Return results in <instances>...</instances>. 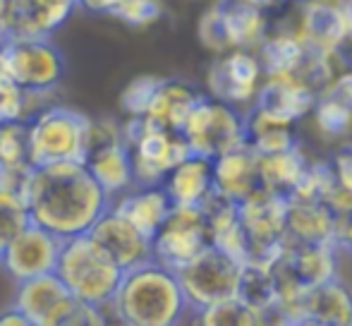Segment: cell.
Segmentation results:
<instances>
[{
	"instance_id": "obj_3",
	"label": "cell",
	"mask_w": 352,
	"mask_h": 326,
	"mask_svg": "<svg viewBox=\"0 0 352 326\" xmlns=\"http://www.w3.org/2000/svg\"><path fill=\"white\" fill-rule=\"evenodd\" d=\"M122 274L125 271L89 238V233L63 240L56 276L79 303L108 307Z\"/></svg>"
},
{
	"instance_id": "obj_16",
	"label": "cell",
	"mask_w": 352,
	"mask_h": 326,
	"mask_svg": "<svg viewBox=\"0 0 352 326\" xmlns=\"http://www.w3.org/2000/svg\"><path fill=\"white\" fill-rule=\"evenodd\" d=\"M297 326H352V288L340 276L307 285L297 305Z\"/></svg>"
},
{
	"instance_id": "obj_20",
	"label": "cell",
	"mask_w": 352,
	"mask_h": 326,
	"mask_svg": "<svg viewBox=\"0 0 352 326\" xmlns=\"http://www.w3.org/2000/svg\"><path fill=\"white\" fill-rule=\"evenodd\" d=\"M111 209L125 216L146 238H153L173 209L163 185H135L111 202Z\"/></svg>"
},
{
	"instance_id": "obj_26",
	"label": "cell",
	"mask_w": 352,
	"mask_h": 326,
	"mask_svg": "<svg viewBox=\"0 0 352 326\" xmlns=\"http://www.w3.org/2000/svg\"><path fill=\"white\" fill-rule=\"evenodd\" d=\"M338 245H295L290 243L287 261L305 285H319L336 279L340 271Z\"/></svg>"
},
{
	"instance_id": "obj_5",
	"label": "cell",
	"mask_w": 352,
	"mask_h": 326,
	"mask_svg": "<svg viewBox=\"0 0 352 326\" xmlns=\"http://www.w3.org/2000/svg\"><path fill=\"white\" fill-rule=\"evenodd\" d=\"M122 140L132 156L135 185H161L163 177L192 154L180 132L166 130L144 116H127Z\"/></svg>"
},
{
	"instance_id": "obj_41",
	"label": "cell",
	"mask_w": 352,
	"mask_h": 326,
	"mask_svg": "<svg viewBox=\"0 0 352 326\" xmlns=\"http://www.w3.org/2000/svg\"><path fill=\"white\" fill-rule=\"evenodd\" d=\"M10 12H12V0H0V43L10 39Z\"/></svg>"
},
{
	"instance_id": "obj_31",
	"label": "cell",
	"mask_w": 352,
	"mask_h": 326,
	"mask_svg": "<svg viewBox=\"0 0 352 326\" xmlns=\"http://www.w3.org/2000/svg\"><path fill=\"white\" fill-rule=\"evenodd\" d=\"M29 166V122H0V171H27Z\"/></svg>"
},
{
	"instance_id": "obj_38",
	"label": "cell",
	"mask_w": 352,
	"mask_h": 326,
	"mask_svg": "<svg viewBox=\"0 0 352 326\" xmlns=\"http://www.w3.org/2000/svg\"><path fill=\"white\" fill-rule=\"evenodd\" d=\"M321 94H329V96L338 98L340 103H345L352 111V67H340L333 80L329 82V87Z\"/></svg>"
},
{
	"instance_id": "obj_13",
	"label": "cell",
	"mask_w": 352,
	"mask_h": 326,
	"mask_svg": "<svg viewBox=\"0 0 352 326\" xmlns=\"http://www.w3.org/2000/svg\"><path fill=\"white\" fill-rule=\"evenodd\" d=\"M14 307L27 317L29 326H70L77 300L53 271L17 283Z\"/></svg>"
},
{
	"instance_id": "obj_21",
	"label": "cell",
	"mask_w": 352,
	"mask_h": 326,
	"mask_svg": "<svg viewBox=\"0 0 352 326\" xmlns=\"http://www.w3.org/2000/svg\"><path fill=\"white\" fill-rule=\"evenodd\" d=\"M84 166L91 173L94 180L101 185V190L111 197H120L130 187H135V171H132V156L127 149L125 140L111 142L91 149L84 156Z\"/></svg>"
},
{
	"instance_id": "obj_28",
	"label": "cell",
	"mask_w": 352,
	"mask_h": 326,
	"mask_svg": "<svg viewBox=\"0 0 352 326\" xmlns=\"http://www.w3.org/2000/svg\"><path fill=\"white\" fill-rule=\"evenodd\" d=\"M29 171L32 168H27V171H0V240L3 243L32 224L27 202L22 197V187Z\"/></svg>"
},
{
	"instance_id": "obj_19",
	"label": "cell",
	"mask_w": 352,
	"mask_h": 326,
	"mask_svg": "<svg viewBox=\"0 0 352 326\" xmlns=\"http://www.w3.org/2000/svg\"><path fill=\"white\" fill-rule=\"evenodd\" d=\"M74 10L77 0H12L10 39H51Z\"/></svg>"
},
{
	"instance_id": "obj_11",
	"label": "cell",
	"mask_w": 352,
	"mask_h": 326,
	"mask_svg": "<svg viewBox=\"0 0 352 326\" xmlns=\"http://www.w3.org/2000/svg\"><path fill=\"white\" fill-rule=\"evenodd\" d=\"M63 240L48 233L41 226L29 224L24 230L12 235L10 240L3 243V257H0V269L14 281L36 279L43 274H53L58 264V254H60Z\"/></svg>"
},
{
	"instance_id": "obj_39",
	"label": "cell",
	"mask_w": 352,
	"mask_h": 326,
	"mask_svg": "<svg viewBox=\"0 0 352 326\" xmlns=\"http://www.w3.org/2000/svg\"><path fill=\"white\" fill-rule=\"evenodd\" d=\"M120 0H77V10H87L91 14H113Z\"/></svg>"
},
{
	"instance_id": "obj_8",
	"label": "cell",
	"mask_w": 352,
	"mask_h": 326,
	"mask_svg": "<svg viewBox=\"0 0 352 326\" xmlns=\"http://www.w3.org/2000/svg\"><path fill=\"white\" fill-rule=\"evenodd\" d=\"M264 80L266 72L261 67L256 51L232 48V51L213 58L209 70H206V91H209V96L230 103L245 113L252 108Z\"/></svg>"
},
{
	"instance_id": "obj_17",
	"label": "cell",
	"mask_w": 352,
	"mask_h": 326,
	"mask_svg": "<svg viewBox=\"0 0 352 326\" xmlns=\"http://www.w3.org/2000/svg\"><path fill=\"white\" fill-rule=\"evenodd\" d=\"M338 216L321 199L287 197L285 235L295 245H338Z\"/></svg>"
},
{
	"instance_id": "obj_29",
	"label": "cell",
	"mask_w": 352,
	"mask_h": 326,
	"mask_svg": "<svg viewBox=\"0 0 352 326\" xmlns=\"http://www.w3.org/2000/svg\"><path fill=\"white\" fill-rule=\"evenodd\" d=\"M309 122L316 137L324 142H348L352 137V111L338 98L329 94H319L309 111Z\"/></svg>"
},
{
	"instance_id": "obj_14",
	"label": "cell",
	"mask_w": 352,
	"mask_h": 326,
	"mask_svg": "<svg viewBox=\"0 0 352 326\" xmlns=\"http://www.w3.org/2000/svg\"><path fill=\"white\" fill-rule=\"evenodd\" d=\"M297 34L311 51L340 53L352 41V27L343 3L331 0H302L297 3Z\"/></svg>"
},
{
	"instance_id": "obj_32",
	"label": "cell",
	"mask_w": 352,
	"mask_h": 326,
	"mask_svg": "<svg viewBox=\"0 0 352 326\" xmlns=\"http://www.w3.org/2000/svg\"><path fill=\"white\" fill-rule=\"evenodd\" d=\"M195 314L197 324L204 326H261V319L242 298H228L221 303H213L209 307L199 309Z\"/></svg>"
},
{
	"instance_id": "obj_24",
	"label": "cell",
	"mask_w": 352,
	"mask_h": 326,
	"mask_svg": "<svg viewBox=\"0 0 352 326\" xmlns=\"http://www.w3.org/2000/svg\"><path fill=\"white\" fill-rule=\"evenodd\" d=\"M199 96H201V91L192 87V84H187L182 80H163L161 77L144 118H148V120L156 122V125L166 127V130L180 132L187 116H190V111L195 108V103L199 101Z\"/></svg>"
},
{
	"instance_id": "obj_40",
	"label": "cell",
	"mask_w": 352,
	"mask_h": 326,
	"mask_svg": "<svg viewBox=\"0 0 352 326\" xmlns=\"http://www.w3.org/2000/svg\"><path fill=\"white\" fill-rule=\"evenodd\" d=\"M338 247L352 254V214L340 219L338 224Z\"/></svg>"
},
{
	"instance_id": "obj_43",
	"label": "cell",
	"mask_w": 352,
	"mask_h": 326,
	"mask_svg": "<svg viewBox=\"0 0 352 326\" xmlns=\"http://www.w3.org/2000/svg\"><path fill=\"white\" fill-rule=\"evenodd\" d=\"M245 3H250V5H254V8H261V10H276V8H280V3L278 0H245Z\"/></svg>"
},
{
	"instance_id": "obj_9",
	"label": "cell",
	"mask_w": 352,
	"mask_h": 326,
	"mask_svg": "<svg viewBox=\"0 0 352 326\" xmlns=\"http://www.w3.org/2000/svg\"><path fill=\"white\" fill-rule=\"evenodd\" d=\"M3 46L10 80H14L22 89H34V91L60 89L63 75H65V58L51 39H8Z\"/></svg>"
},
{
	"instance_id": "obj_47",
	"label": "cell",
	"mask_w": 352,
	"mask_h": 326,
	"mask_svg": "<svg viewBox=\"0 0 352 326\" xmlns=\"http://www.w3.org/2000/svg\"><path fill=\"white\" fill-rule=\"evenodd\" d=\"M331 3H345V0H331Z\"/></svg>"
},
{
	"instance_id": "obj_25",
	"label": "cell",
	"mask_w": 352,
	"mask_h": 326,
	"mask_svg": "<svg viewBox=\"0 0 352 326\" xmlns=\"http://www.w3.org/2000/svg\"><path fill=\"white\" fill-rule=\"evenodd\" d=\"M307 53H309V46L302 41L295 27L271 29L261 41V46L256 48V56H259L266 77L297 75Z\"/></svg>"
},
{
	"instance_id": "obj_23",
	"label": "cell",
	"mask_w": 352,
	"mask_h": 326,
	"mask_svg": "<svg viewBox=\"0 0 352 326\" xmlns=\"http://www.w3.org/2000/svg\"><path fill=\"white\" fill-rule=\"evenodd\" d=\"M223 29H226L228 48L256 51L266 34L271 32V19L266 10L254 8L245 0H221Z\"/></svg>"
},
{
	"instance_id": "obj_15",
	"label": "cell",
	"mask_w": 352,
	"mask_h": 326,
	"mask_svg": "<svg viewBox=\"0 0 352 326\" xmlns=\"http://www.w3.org/2000/svg\"><path fill=\"white\" fill-rule=\"evenodd\" d=\"M89 238L94 240L122 271L135 269L151 259V238L135 228L125 216L108 206L96 224L89 228Z\"/></svg>"
},
{
	"instance_id": "obj_4",
	"label": "cell",
	"mask_w": 352,
	"mask_h": 326,
	"mask_svg": "<svg viewBox=\"0 0 352 326\" xmlns=\"http://www.w3.org/2000/svg\"><path fill=\"white\" fill-rule=\"evenodd\" d=\"M29 122V166L41 168L63 161H84L89 116L51 103Z\"/></svg>"
},
{
	"instance_id": "obj_7",
	"label": "cell",
	"mask_w": 352,
	"mask_h": 326,
	"mask_svg": "<svg viewBox=\"0 0 352 326\" xmlns=\"http://www.w3.org/2000/svg\"><path fill=\"white\" fill-rule=\"evenodd\" d=\"M175 276L180 281L182 295H185L192 314L213 303L235 298L240 290L242 264L228 257L226 252L216 250L213 245H206L199 254L182 264L175 271Z\"/></svg>"
},
{
	"instance_id": "obj_37",
	"label": "cell",
	"mask_w": 352,
	"mask_h": 326,
	"mask_svg": "<svg viewBox=\"0 0 352 326\" xmlns=\"http://www.w3.org/2000/svg\"><path fill=\"white\" fill-rule=\"evenodd\" d=\"M329 163L331 171H333L336 185L352 192V142H340L338 151H336Z\"/></svg>"
},
{
	"instance_id": "obj_30",
	"label": "cell",
	"mask_w": 352,
	"mask_h": 326,
	"mask_svg": "<svg viewBox=\"0 0 352 326\" xmlns=\"http://www.w3.org/2000/svg\"><path fill=\"white\" fill-rule=\"evenodd\" d=\"M245 122H247V144L252 146V151L256 156H271L300 144V137H297L292 125L256 120V118L250 116H245Z\"/></svg>"
},
{
	"instance_id": "obj_46",
	"label": "cell",
	"mask_w": 352,
	"mask_h": 326,
	"mask_svg": "<svg viewBox=\"0 0 352 326\" xmlns=\"http://www.w3.org/2000/svg\"><path fill=\"white\" fill-rule=\"evenodd\" d=\"M0 257H3V240H0Z\"/></svg>"
},
{
	"instance_id": "obj_44",
	"label": "cell",
	"mask_w": 352,
	"mask_h": 326,
	"mask_svg": "<svg viewBox=\"0 0 352 326\" xmlns=\"http://www.w3.org/2000/svg\"><path fill=\"white\" fill-rule=\"evenodd\" d=\"M343 8H345V14H348V19H350V27H352V0H345V3H343Z\"/></svg>"
},
{
	"instance_id": "obj_18",
	"label": "cell",
	"mask_w": 352,
	"mask_h": 326,
	"mask_svg": "<svg viewBox=\"0 0 352 326\" xmlns=\"http://www.w3.org/2000/svg\"><path fill=\"white\" fill-rule=\"evenodd\" d=\"M213 192L240 204L261 187L259 177V156L252 151L250 144L235 146L226 154L211 159Z\"/></svg>"
},
{
	"instance_id": "obj_35",
	"label": "cell",
	"mask_w": 352,
	"mask_h": 326,
	"mask_svg": "<svg viewBox=\"0 0 352 326\" xmlns=\"http://www.w3.org/2000/svg\"><path fill=\"white\" fill-rule=\"evenodd\" d=\"M197 36H199L201 46L206 51H211L213 56H221V53L230 51L228 48L226 29H223V14H221V0H216L213 5L199 14V22H197Z\"/></svg>"
},
{
	"instance_id": "obj_36",
	"label": "cell",
	"mask_w": 352,
	"mask_h": 326,
	"mask_svg": "<svg viewBox=\"0 0 352 326\" xmlns=\"http://www.w3.org/2000/svg\"><path fill=\"white\" fill-rule=\"evenodd\" d=\"M161 77L156 75H140L125 84L120 91V108L125 116H144L151 103V96L156 91Z\"/></svg>"
},
{
	"instance_id": "obj_22",
	"label": "cell",
	"mask_w": 352,
	"mask_h": 326,
	"mask_svg": "<svg viewBox=\"0 0 352 326\" xmlns=\"http://www.w3.org/2000/svg\"><path fill=\"white\" fill-rule=\"evenodd\" d=\"M161 185L170 197L173 206H201L213 192L211 159L199 154L185 156L163 177Z\"/></svg>"
},
{
	"instance_id": "obj_2",
	"label": "cell",
	"mask_w": 352,
	"mask_h": 326,
	"mask_svg": "<svg viewBox=\"0 0 352 326\" xmlns=\"http://www.w3.org/2000/svg\"><path fill=\"white\" fill-rule=\"evenodd\" d=\"M190 314L175 271L158 261L127 269L108 303V317L125 326H175Z\"/></svg>"
},
{
	"instance_id": "obj_1",
	"label": "cell",
	"mask_w": 352,
	"mask_h": 326,
	"mask_svg": "<svg viewBox=\"0 0 352 326\" xmlns=\"http://www.w3.org/2000/svg\"><path fill=\"white\" fill-rule=\"evenodd\" d=\"M22 197L32 224L60 240L89 233L98 216L111 206V197L94 180L84 161L32 168Z\"/></svg>"
},
{
	"instance_id": "obj_10",
	"label": "cell",
	"mask_w": 352,
	"mask_h": 326,
	"mask_svg": "<svg viewBox=\"0 0 352 326\" xmlns=\"http://www.w3.org/2000/svg\"><path fill=\"white\" fill-rule=\"evenodd\" d=\"M209 245V228L201 206H173L151 238V259L177 271Z\"/></svg>"
},
{
	"instance_id": "obj_12",
	"label": "cell",
	"mask_w": 352,
	"mask_h": 326,
	"mask_svg": "<svg viewBox=\"0 0 352 326\" xmlns=\"http://www.w3.org/2000/svg\"><path fill=\"white\" fill-rule=\"evenodd\" d=\"M316 96L319 94L297 75L266 77L254 103H252L250 111H245V116L297 127L302 120H307Z\"/></svg>"
},
{
	"instance_id": "obj_6",
	"label": "cell",
	"mask_w": 352,
	"mask_h": 326,
	"mask_svg": "<svg viewBox=\"0 0 352 326\" xmlns=\"http://www.w3.org/2000/svg\"><path fill=\"white\" fill-rule=\"evenodd\" d=\"M192 154L216 159L235 146L247 144V122L240 108L201 94L180 130Z\"/></svg>"
},
{
	"instance_id": "obj_34",
	"label": "cell",
	"mask_w": 352,
	"mask_h": 326,
	"mask_svg": "<svg viewBox=\"0 0 352 326\" xmlns=\"http://www.w3.org/2000/svg\"><path fill=\"white\" fill-rule=\"evenodd\" d=\"M163 14H166L163 0H120L111 17L120 19L122 24L132 29H146L161 22Z\"/></svg>"
},
{
	"instance_id": "obj_45",
	"label": "cell",
	"mask_w": 352,
	"mask_h": 326,
	"mask_svg": "<svg viewBox=\"0 0 352 326\" xmlns=\"http://www.w3.org/2000/svg\"><path fill=\"white\" fill-rule=\"evenodd\" d=\"M278 3H280V8H283V5H297V3H302V0H278Z\"/></svg>"
},
{
	"instance_id": "obj_42",
	"label": "cell",
	"mask_w": 352,
	"mask_h": 326,
	"mask_svg": "<svg viewBox=\"0 0 352 326\" xmlns=\"http://www.w3.org/2000/svg\"><path fill=\"white\" fill-rule=\"evenodd\" d=\"M0 326H29V322H27V317L12 305L10 309L0 312Z\"/></svg>"
},
{
	"instance_id": "obj_33",
	"label": "cell",
	"mask_w": 352,
	"mask_h": 326,
	"mask_svg": "<svg viewBox=\"0 0 352 326\" xmlns=\"http://www.w3.org/2000/svg\"><path fill=\"white\" fill-rule=\"evenodd\" d=\"M336 185L333 171L331 163L324 159H309V163L302 171L297 185L292 187V192L287 197H297V199H321L331 192V187Z\"/></svg>"
},
{
	"instance_id": "obj_27",
	"label": "cell",
	"mask_w": 352,
	"mask_h": 326,
	"mask_svg": "<svg viewBox=\"0 0 352 326\" xmlns=\"http://www.w3.org/2000/svg\"><path fill=\"white\" fill-rule=\"evenodd\" d=\"M311 156L305 151V146L295 144L292 149L278 151V154L271 156H259V177H261V187L271 190L276 195L287 197L292 192V187L297 185L302 171L309 163Z\"/></svg>"
}]
</instances>
